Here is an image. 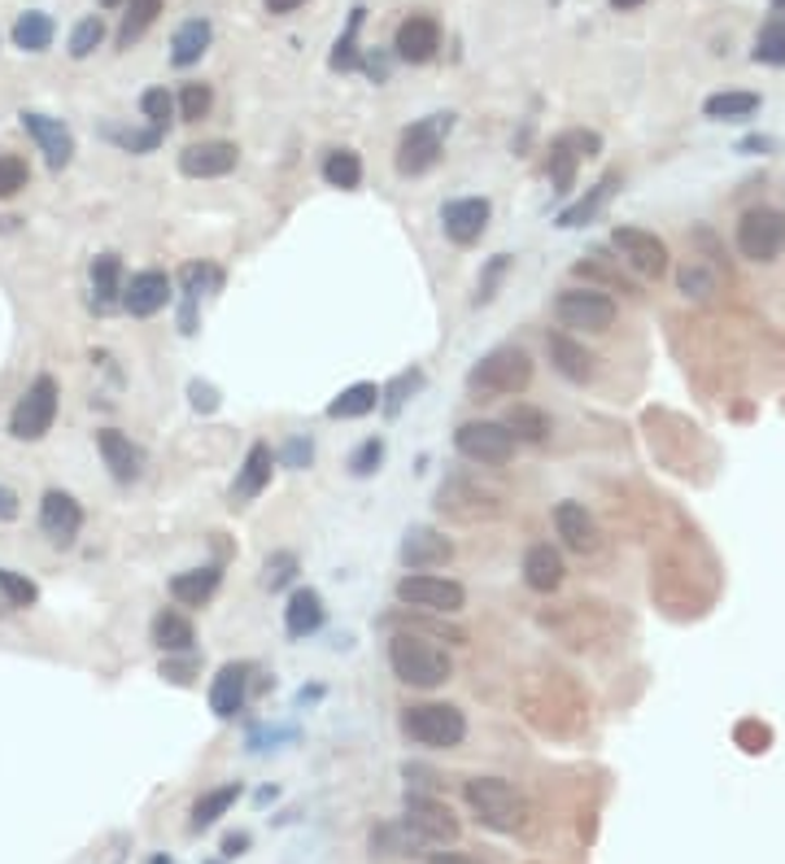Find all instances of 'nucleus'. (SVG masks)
Returning a JSON list of instances; mask_svg holds the SVG:
<instances>
[{
	"instance_id": "f3484780",
	"label": "nucleus",
	"mask_w": 785,
	"mask_h": 864,
	"mask_svg": "<svg viewBox=\"0 0 785 864\" xmlns=\"http://www.w3.org/2000/svg\"><path fill=\"white\" fill-rule=\"evenodd\" d=\"M240 162V149L232 140H201V145H188L179 153V175L188 179H223L232 175Z\"/></svg>"
},
{
	"instance_id": "1a4fd4ad",
	"label": "nucleus",
	"mask_w": 785,
	"mask_h": 864,
	"mask_svg": "<svg viewBox=\"0 0 785 864\" xmlns=\"http://www.w3.org/2000/svg\"><path fill=\"white\" fill-rule=\"evenodd\" d=\"M555 320L572 333H607L615 324V302L598 288H563L555 298Z\"/></svg>"
},
{
	"instance_id": "de8ad7c7",
	"label": "nucleus",
	"mask_w": 785,
	"mask_h": 864,
	"mask_svg": "<svg viewBox=\"0 0 785 864\" xmlns=\"http://www.w3.org/2000/svg\"><path fill=\"white\" fill-rule=\"evenodd\" d=\"M140 114L149 118V127L166 132V127H171V118H175V97H171L166 88H149V92L140 97Z\"/></svg>"
},
{
	"instance_id": "aec40b11",
	"label": "nucleus",
	"mask_w": 785,
	"mask_h": 864,
	"mask_svg": "<svg viewBox=\"0 0 785 864\" xmlns=\"http://www.w3.org/2000/svg\"><path fill=\"white\" fill-rule=\"evenodd\" d=\"M40 528H45L49 541L71 546V541L79 537V528H84V506H79L66 489H49V493L40 498Z\"/></svg>"
},
{
	"instance_id": "4c0bfd02",
	"label": "nucleus",
	"mask_w": 785,
	"mask_h": 864,
	"mask_svg": "<svg viewBox=\"0 0 785 864\" xmlns=\"http://www.w3.org/2000/svg\"><path fill=\"white\" fill-rule=\"evenodd\" d=\"M14 45H18L23 53H45V49L53 45V18L40 14V10L23 14V18L14 23Z\"/></svg>"
},
{
	"instance_id": "0eeeda50",
	"label": "nucleus",
	"mask_w": 785,
	"mask_h": 864,
	"mask_svg": "<svg viewBox=\"0 0 785 864\" xmlns=\"http://www.w3.org/2000/svg\"><path fill=\"white\" fill-rule=\"evenodd\" d=\"M398 603L415 608V612H433V616H454L468 603V590L450 576H433V572H407L398 581Z\"/></svg>"
},
{
	"instance_id": "6ab92c4d",
	"label": "nucleus",
	"mask_w": 785,
	"mask_h": 864,
	"mask_svg": "<svg viewBox=\"0 0 785 864\" xmlns=\"http://www.w3.org/2000/svg\"><path fill=\"white\" fill-rule=\"evenodd\" d=\"M437 49H441V27H437V18L411 14V18L398 23V36H392V53H398L402 62L424 66V62L437 58Z\"/></svg>"
},
{
	"instance_id": "5701e85b",
	"label": "nucleus",
	"mask_w": 785,
	"mask_h": 864,
	"mask_svg": "<svg viewBox=\"0 0 785 864\" xmlns=\"http://www.w3.org/2000/svg\"><path fill=\"white\" fill-rule=\"evenodd\" d=\"M555 533H559L563 546L576 550V554H594V550L602 546V533H598L594 515L585 511V502H559V506H555Z\"/></svg>"
},
{
	"instance_id": "6e6552de",
	"label": "nucleus",
	"mask_w": 785,
	"mask_h": 864,
	"mask_svg": "<svg viewBox=\"0 0 785 864\" xmlns=\"http://www.w3.org/2000/svg\"><path fill=\"white\" fill-rule=\"evenodd\" d=\"M515 446L520 441L511 437V428L494 424V420H468V424L454 428V450L468 463H476V467H502V463H511Z\"/></svg>"
},
{
	"instance_id": "0e129e2a",
	"label": "nucleus",
	"mask_w": 785,
	"mask_h": 864,
	"mask_svg": "<svg viewBox=\"0 0 785 864\" xmlns=\"http://www.w3.org/2000/svg\"><path fill=\"white\" fill-rule=\"evenodd\" d=\"M637 5H646V0H611V10H620V14H624V10H637Z\"/></svg>"
},
{
	"instance_id": "f257e3e1",
	"label": "nucleus",
	"mask_w": 785,
	"mask_h": 864,
	"mask_svg": "<svg viewBox=\"0 0 785 864\" xmlns=\"http://www.w3.org/2000/svg\"><path fill=\"white\" fill-rule=\"evenodd\" d=\"M388 668H392V677L415 686V690H437V686H446L454 677L450 655L433 638L411 634V629L388 638Z\"/></svg>"
},
{
	"instance_id": "a211bd4d",
	"label": "nucleus",
	"mask_w": 785,
	"mask_h": 864,
	"mask_svg": "<svg viewBox=\"0 0 785 864\" xmlns=\"http://www.w3.org/2000/svg\"><path fill=\"white\" fill-rule=\"evenodd\" d=\"M454 559V541L428 524H411L402 533V563L411 572H433V567H446Z\"/></svg>"
},
{
	"instance_id": "f03ea898",
	"label": "nucleus",
	"mask_w": 785,
	"mask_h": 864,
	"mask_svg": "<svg viewBox=\"0 0 785 864\" xmlns=\"http://www.w3.org/2000/svg\"><path fill=\"white\" fill-rule=\"evenodd\" d=\"M528 385H533V359L520 346H498L468 372V389L476 398H515Z\"/></svg>"
},
{
	"instance_id": "b1692460",
	"label": "nucleus",
	"mask_w": 785,
	"mask_h": 864,
	"mask_svg": "<svg viewBox=\"0 0 785 864\" xmlns=\"http://www.w3.org/2000/svg\"><path fill=\"white\" fill-rule=\"evenodd\" d=\"M249 664H223L210 681V712L219 721H232L236 712H245V699H249Z\"/></svg>"
},
{
	"instance_id": "864d4df0",
	"label": "nucleus",
	"mask_w": 785,
	"mask_h": 864,
	"mask_svg": "<svg viewBox=\"0 0 785 864\" xmlns=\"http://www.w3.org/2000/svg\"><path fill=\"white\" fill-rule=\"evenodd\" d=\"M279 463H284V467H297V472H301V467H310V463H314V441H310V437H301V433H297V437H288V446H284Z\"/></svg>"
},
{
	"instance_id": "c85d7f7f",
	"label": "nucleus",
	"mask_w": 785,
	"mask_h": 864,
	"mask_svg": "<svg viewBox=\"0 0 785 864\" xmlns=\"http://www.w3.org/2000/svg\"><path fill=\"white\" fill-rule=\"evenodd\" d=\"M219 581H223V567L219 563H205V567H188L171 581V599L184 603V608H205L214 594H219Z\"/></svg>"
},
{
	"instance_id": "4be33fe9",
	"label": "nucleus",
	"mask_w": 785,
	"mask_h": 864,
	"mask_svg": "<svg viewBox=\"0 0 785 864\" xmlns=\"http://www.w3.org/2000/svg\"><path fill=\"white\" fill-rule=\"evenodd\" d=\"M271 472H275V450L266 441H253L245 463H240V472H236V480H232V506L253 502L271 485Z\"/></svg>"
},
{
	"instance_id": "ddd939ff",
	"label": "nucleus",
	"mask_w": 785,
	"mask_h": 864,
	"mask_svg": "<svg viewBox=\"0 0 785 864\" xmlns=\"http://www.w3.org/2000/svg\"><path fill=\"white\" fill-rule=\"evenodd\" d=\"M611 245H615V253L624 258V266H633L637 275L659 279V275L668 271V245H663L655 231H641V227H615V231H611Z\"/></svg>"
},
{
	"instance_id": "3c124183",
	"label": "nucleus",
	"mask_w": 785,
	"mask_h": 864,
	"mask_svg": "<svg viewBox=\"0 0 785 864\" xmlns=\"http://www.w3.org/2000/svg\"><path fill=\"white\" fill-rule=\"evenodd\" d=\"M27 179H32V171H27V162H23L18 153H0V201L14 197V192H23Z\"/></svg>"
},
{
	"instance_id": "4468645a",
	"label": "nucleus",
	"mask_w": 785,
	"mask_h": 864,
	"mask_svg": "<svg viewBox=\"0 0 785 864\" xmlns=\"http://www.w3.org/2000/svg\"><path fill=\"white\" fill-rule=\"evenodd\" d=\"M18 118H23V132L40 145L45 162H49L53 171H66L71 158H75V132H71L62 118H49V114H40V110H23Z\"/></svg>"
},
{
	"instance_id": "4d7b16f0",
	"label": "nucleus",
	"mask_w": 785,
	"mask_h": 864,
	"mask_svg": "<svg viewBox=\"0 0 785 864\" xmlns=\"http://www.w3.org/2000/svg\"><path fill=\"white\" fill-rule=\"evenodd\" d=\"M188 398H192V411H201V415H214V411H219V389L205 385V380H192V385H188Z\"/></svg>"
},
{
	"instance_id": "6e6d98bb",
	"label": "nucleus",
	"mask_w": 785,
	"mask_h": 864,
	"mask_svg": "<svg viewBox=\"0 0 785 864\" xmlns=\"http://www.w3.org/2000/svg\"><path fill=\"white\" fill-rule=\"evenodd\" d=\"M507 266H511V258H507V253H498V258L485 266V275H481V293H476V302H481V306L494 298V288H498V279L507 275Z\"/></svg>"
},
{
	"instance_id": "58836bf2",
	"label": "nucleus",
	"mask_w": 785,
	"mask_h": 864,
	"mask_svg": "<svg viewBox=\"0 0 785 864\" xmlns=\"http://www.w3.org/2000/svg\"><path fill=\"white\" fill-rule=\"evenodd\" d=\"M362 18H366V10L353 5V10H349V23H345V32H340V40L332 45V58H327L332 71H353V66H358V32H362Z\"/></svg>"
},
{
	"instance_id": "13d9d810",
	"label": "nucleus",
	"mask_w": 785,
	"mask_h": 864,
	"mask_svg": "<svg viewBox=\"0 0 785 864\" xmlns=\"http://www.w3.org/2000/svg\"><path fill=\"white\" fill-rule=\"evenodd\" d=\"M681 288H685V293H694V298H707L711 293V275L698 271V266H685L681 271Z\"/></svg>"
},
{
	"instance_id": "2eb2a0df",
	"label": "nucleus",
	"mask_w": 785,
	"mask_h": 864,
	"mask_svg": "<svg viewBox=\"0 0 785 864\" xmlns=\"http://www.w3.org/2000/svg\"><path fill=\"white\" fill-rule=\"evenodd\" d=\"M598 149H602L598 132H563V136H555L550 140V179H555V192H572L581 158H594Z\"/></svg>"
},
{
	"instance_id": "393cba45",
	"label": "nucleus",
	"mask_w": 785,
	"mask_h": 864,
	"mask_svg": "<svg viewBox=\"0 0 785 864\" xmlns=\"http://www.w3.org/2000/svg\"><path fill=\"white\" fill-rule=\"evenodd\" d=\"M123 306V258L119 253H97L92 258V311L110 315Z\"/></svg>"
},
{
	"instance_id": "338daca9",
	"label": "nucleus",
	"mask_w": 785,
	"mask_h": 864,
	"mask_svg": "<svg viewBox=\"0 0 785 864\" xmlns=\"http://www.w3.org/2000/svg\"><path fill=\"white\" fill-rule=\"evenodd\" d=\"M149 864H171V860H166V855H153V860H149Z\"/></svg>"
},
{
	"instance_id": "c756f323",
	"label": "nucleus",
	"mask_w": 785,
	"mask_h": 864,
	"mask_svg": "<svg viewBox=\"0 0 785 864\" xmlns=\"http://www.w3.org/2000/svg\"><path fill=\"white\" fill-rule=\"evenodd\" d=\"M210 40H214L210 18H188V23H179V27H175V36H171V62H175L179 71L197 66V62L205 58Z\"/></svg>"
},
{
	"instance_id": "412c9836",
	"label": "nucleus",
	"mask_w": 785,
	"mask_h": 864,
	"mask_svg": "<svg viewBox=\"0 0 785 864\" xmlns=\"http://www.w3.org/2000/svg\"><path fill=\"white\" fill-rule=\"evenodd\" d=\"M97 450H101V459H105V467H110V476H114L119 485L140 480V472H145V450H140L127 433L101 428V433H97Z\"/></svg>"
},
{
	"instance_id": "79ce46f5",
	"label": "nucleus",
	"mask_w": 785,
	"mask_h": 864,
	"mask_svg": "<svg viewBox=\"0 0 785 864\" xmlns=\"http://www.w3.org/2000/svg\"><path fill=\"white\" fill-rule=\"evenodd\" d=\"M101 136L110 140V145H119L123 153H153L158 145H162V132L158 127H101Z\"/></svg>"
},
{
	"instance_id": "473e14b6",
	"label": "nucleus",
	"mask_w": 785,
	"mask_h": 864,
	"mask_svg": "<svg viewBox=\"0 0 785 864\" xmlns=\"http://www.w3.org/2000/svg\"><path fill=\"white\" fill-rule=\"evenodd\" d=\"M236 799H240V781H227V786L205 790V794L192 803V834H201V829H210L219 816H227Z\"/></svg>"
},
{
	"instance_id": "e433bc0d",
	"label": "nucleus",
	"mask_w": 785,
	"mask_h": 864,
	"mask_svg": "<svg viewBox=\"0 0 785 864\" xmlns=\"http://www.w3.org/2000/svg\"><path fill=\"white\" fill-rule=\"evenodd\" d=\"M162 14V0H127V14H123V27H119V49H132Z\"/></svg>"
},
{
	"instance_id": "72a5a7b5",
	"label": "nucleus",
	"mask_w": 785,
	"mask_h": 864,
	"mask_svg": "<svg viewBox=\"0 0 785 864\" xmlns=\"http://www.w3.org/2000/svg\"><path fill=\"white\" fill-rule=\"evenodd\" d=\"M507 428H511V437L515 441H528V446H541L546 437H550V415L546 411H537V406H528V402H515L511 411H507V420H502Z\"/></svg>"
},
{
	"instance_id": "49530a36",
	"label": "nucleus",
	"mask_w": 785,
	"mask_h": 864,
	"mask_svg": "<svg viewBox=\"0 0 785 864\" xmlns=\"http://www.w3.org/2000/svg\"><path fill=\"white\" fill-rule=\"evenodd\" d=\"M179 118L184 123H201L205 114H210V105H214V88L210 84H184V92H179Z\"/></svg>"
},
{
	"instance_id": "7ed1b4c3",
	"label": "nucleus",
	"mask_w": 785,
	"mask_h": 864,
	"mask_svg": "<svg viewBox=\"0 0 785 864\" xmlns=\"http://www.w3.org/2000/svg\"><path fill=\"white\" fill-rule=\"evenodd\" d=\"M450 132H454V114H450V110L411 123V127L402 132V140H398V158H392L398 175L415 179V175L433 171V166L441 162V153H446V136H450Z\"/></svg>"
},
{
	"instance_id": "052dcab7",
	"label": "nucleus",
	"mask_w": 785,
	"mask_h": 864,
	"mask_svg": "<svg viewBox=\"0 0 785 864\" xmlns=\"http://www.w3.org/2000/svg\"><path fill=\"white\" fill-rule=\"evenodd\" d=\"M245 847H249V834H227L223 838V855H245Z\"/></svg>"
},
{
	"instance_id": "ea45409f",
	"label": "nucleus",
	"mask_w": 785,
	"mask_h": 864,
	"mask_svg": "<svg viewBox=\"0 0 785 864\" xmlns=\"http://www.w3.org/2000/svg\"><path fill=\"white\" fill-rule=\"evenodd\" d=\"M615 184H620L615 175H607L602 184H594V192H589V197H581L576 205H568V210L559 214V227H585V223H589V218H594V214L607 205V197L615 192Z\"/></svg>"
},
{
	"instance_id": "c9c22d12",
	"label": "nucleus",
	"mask_w": 785,
	"mask_h": 864,
	"mask_svg": "<svg viewBox=\"0 0 785 864\" xmlns=\"http://www.w3.org/2000/svg\"><path fill=\"white\" fill-rule=\"evenodd\" d=\"M759 110V97L755 92H715L702 101V114L715 118V123H737V118H750Z\"/></svg>"
},
{
	"instance_id": "9d476101",
	"label": "nucleus",
	"mask_w": 785,
	"mask_h": 864,
	"mask_svg": "<svg viewBox=\"0 0 785 864\" xmlns=\"http://www.w3.org/2000/svg\"><path fill=\"white\" fill-rule=\"evenodd\" d=\"M737 249L750 262H776L785 253V214L772 205L746 210L737 223Z\"/></svg>"
},
{
	"instance_id": "cd10ccee",
	"label": "nucleus",
	"mask_w": 785,
	"mask_h": 864,
	"mask_svg": "<svg viewBox=\"0 0 785 864\" xmlns=\"http://www.w3.org/2000/svg\"><path fill=\"white\" fill-rule=\"evenodd\" d=\"M323 621H327V608H323L319 590H292V594H288V608H284V634H288L292 642H301V638L319 634V629H323Z\"/></svg>"
},
{
	"instance_id": "a878e982",
	"label": "nucleus",
	"mask_w": 785,
	"mask_h": 864,
	"mask_svg": "<svg viewBox=\"0 0 785 864\" xmlns=\"http://www.w3.org/2000/svg\"><path fill=\"white\" fill-rule=\"evenodd\" d=\"M563 554L550 546V541H537V546H528V554H524V581H528V590H537V594H555L559 586H563Z\"/></svg>"
},
{
	"instance_id": "5fc2aeb1",
	"label": "nucleus",
	"mask_w": 785,
	"mask_h": 864,
	"mask_svg": "<svg viewBox=\"0 0 785 864\" xmlns=\"http://www.w3.org/2000/svg\"><path fill=\"white\" fill-rule=\"evenodd\" d=\"M192 673H197V655H192V651H188V655H166V660H162V677L175 681V686H188Z\"/></svg>"
},
{
	"instance_id": "c03bdc74",
	"label": "nucleus",
	"mask_w": 785,
	"mask_h": 864,
	"mask_svg": "<svg viewBox=\"0 0 785 864\" xmlns=\"http://www.w3.org/2000/svg\"><path fill=\"white\" fill-rule=\"evenodd\" d=\"M0 594H5L10 608H36L40 603V586L14 567H0Z\"/></svg>"
},
{
	"instance_id": "603ef678",
	"label": "nucleus",
	"mask_w": 785,
	"mask_h": 864,
	"mask_svg": "<svg viewBox=\"0 0 785 864\" xmlns=\"http://www.w3.org/2000/svg\"><path fill=\"white\" fill-rule=\"evenodd\" d=\"M379 463H384V437H366V441L349 454V472H353V476H375Z\"/></svg>"
},
{
	"instance_id": "dca6fc26",
	"label": "nucleus",
	"mask_w": 785,
	"mask_h": 864,
	"mask_svg": "<svg viewBox=\"0 0 785 864\" xmlns=\"http://www.w3.org/2000/svg\"><path fill=\"white\" fill-rule=\"evenodd\" d=\"M489 218H494L489 197H454L441 205V227L454 245H476L489 231Z\"/></svg>"
},
{
	"instance_id": "09e8293b",
	"label": "nucleus",
	"mask_w": 785,
	"mask_h": 864,
	"mask_svg": "<svg viewBox=\"0 0 785 864\" xmlns=\"http://www.w3.org/2000/svg\"><path fill=\"white\" fill-rule=\"evenodd\" d=\"M420 385H424V372H402L388 389H379V406H384V415H398V411H402V402H407Z\"/></svg>"
},
{
	"instance_id": "bb28decb",
	"label": "nucleus",
	"mask_w": 785,
	"mask_h": 864,
	"mask_svg": "<svg viewBox=\"0 0 785 864\" xmlns=\"http://www.w3.org/2000/svg\"><path fill=\"white\" fill-rule=\"evenodd\" d=\"M546 354H550L555 372H559V376H568L572 385L594 380V354H589L581 341H572L568 333H550V337H546Z\"/></svg>"
},
{
	"instance_id": "69168bd1",
	"label": "nucleus",
	"mask_w": 785,
	"mask_h": 864,
	"mask_svg": "<svg viewBox=\"0 0 785 864\" xmlns=\"http://www.w3.org/2000/svg\"><path fill=\"white\" fill-rule=\"evenodd\" d=\"M101 5H105V10H114V5H123V0H101Z\"/></svg>"
},
{
	"instance_id": "bf43d9fd",
	"label": "nucleus",
	"mask_w": 785,
	"mask_h": 864,
	"mask_svg": "<svg viewBox=\"0 0 785 864\" xmlns=\"http://www.w3.org/2000/svg\"><path fill=\"white\" fill-rule=\"evenodd\" d=\"M18 493L10 489V485H0V524H10V519H18Z\"/></svg>"
},
{
	"instance_id": "a19ab883",
	"label": "nucleus",
	"mask_w": 785,
	"mask_h": 864,
	"mask_svg": "<svg viewBox=\"0 0 785 864\" xmlns=\"http://www.w3.org/2000/svg\"><path fill=\"white\" fill-rule=\"evenodd\" d=\"M297 572H301V559H297L292 550H275V554L262 563V590H271V594L288 590V586L297 581Z\"/></svg>"
},
{
	"instance_id": "774afa93",
	"label": "nucleus",
	"mask_w": 785,
	"mask_h": 864,
	"mask_svg": "<svg viewBox=\"0 0 785 864\" xmlns=\"http://www.w3.org/2000/svg\"><path fill=\"white\" fill-rule=\"evenodd\" d=\"M772 5H776V14H785V0H772Z\"/></svg>"
},
{
	"instance_id": "423d86ee",
	"label": "nucleus",
	"mask_w": 785,
	"mask_h": 864,
	"mask_svg": "<svg viewBox=\"0 0 785 864\" xmlns=\"http://www.w3.org/2000/svg\"><path fill=\"white\" fill-rule=\"evenodd\" d=\"M58 402H62V389L53 376H36L32 389L18 398L14 415H10V437L14 441H40L49 437L53 420H58Z\"/></svg>"
},
{
	"instance_id": "f704fd0d",
	"label": "nucleus",
	"mask_w": 785,
	"mask_h": 864,
	"mask_svg": "<svg viewBox=\"0 0 785 864\" xmlns=\"http://www.w3.org/2000/svg\"><path fill=\"white\" fill-rule=\"evenodd\" d=\"M323 179L340 192H353L362 184V158L353 149H327L323 153Z\"/></svg>"
},
{
	"instance_id": "8fccbe9b",
	"label": "nucleus",
	"mask_w": 785,
	"mask_h": 864,
	"mask_svg": "<svg viewBox=\"0 0 785 864\" xmlns=\"http://www.w3.org/2000/svg\"><path fill=\"white\" fill-rule=\"evenodd\" d=\"M101 40H105V23H101L97 14H92V18H84V23L71 32V58H79V62H84V58H92Z\"/></svg>"
},
{
	"instance_id": "e2e57ef3",
	"label": "nucleus",
	"mask_w": 785,
	"mask_h": 864,
	"mask_svg": "<svg viewBox=\"0 0 785 864\" xmlns=\"http://www.w3.org/2000/svg\"><path fill=\"white\" fill-rule=\"evenodd\" d=\"M266 14H292L297 5H306V0H262Z\"/></svg>"
},
{
	"instance_id": "680f3d73",
	"label": "nucleus",
	"mask_w": 785,
	"mask_h": 864,
	"mask_svg": "<svg viewBox=\"0 0 785 864\" xmlns=\"http://www.w3.org/2000/svg\"><path fill=\"white\" fill-rule=\"evenodd\" d=\"M433 864H481V860H472V855H463V851H437Z\"/></svg>"
},
{
	"instance_id": "7c9ffc66",
	"label": "nucleus",
	"mask_w": 785,
	"mask_h": 864,
	"mask_svg": "<svg viewBox=\"0 0 785 864\" xmlns=\"http://www.w3.org/2000/svg\"><path fill=\"white\" fill-rule=\"evenodd\" d=\"M375 406H379V385L358 380V385L340 389V393L327 402V420H362V415H371Z\"/></svg>"
},
{
	"instance_id": "2f4dec72",
	"label": "nucleus",
	"mask_w": 785,
	"mask_h": 864,
	"mask_svg": "<svg viewBox=\"0 0 785 864\" xmlns=\"http://www.w3.org/2000/svg\"><path fill=\"white\" fill-rule=\"evenodd\" d=\"M153 642H158V651H166V655H188L192 642H197V634H192L188 616H179V612L166 608V612L153 616Z\"/></svg>"
},
{
	"instance_id": "a18cd8bd",
	"label": "nucleus",
	"mask_w": 785,
	"mask_h": 864,
	"mask_svg": "<svg viewBox=\"0 0 785 864\" xmlns=\"http://www.w3.org/2000/svg\"><path fill=\"white\" fill-rule=\"evenodd\" d=\"M179 284H184V302H201L205 288H219L223 284V271L210 266V262H188L179 271Z\"/></svg>"
},
{
	"instance_id": "37998d69",
	"label": "nucleus",
	"mask_w": 785,
	"mask_h": 864,
	"mask_svg": "<svg viewBox=\"0 0 785 864\" xmlns=\"http://www.w3.org/2000/svg\"><path fill=\"white\" fill-rule=\"evenodd\" d=\"M755 62L763 66H785V18H772L755 36Z\"/></svg>"
},
{
	"instance_id": "f8f14e48",
	"label": "nucleus",
	"mask_w": 785,
	"mask_h": 864,
	"mask_svg": "<svg viewBox=\"0 0 785 864\" xmlns=\"http://www.w3.org/2000/svg\"><path fill=\"white\" fill-rule=\"evenodd\" d=\"M171 298H175V279L166 271H136L132 279H123V311L132 320H153L158 311H166Z\"/></svg>"
},
{
	"instance_id": "39448f33",
	"label": "nucleus",
	"mask_w": 785,
	"mask_h": 864,
	"mask_svg": "<svg viewBox=\"0 0 785 864\" xmlns=\"http://www.w3.org/2000/svg\"><path fill=\"white\" fill-rule=\"evenodd\" d=\"M463 799L476 812V821L498 834H511L524 821V803L507 777H472V781H463Z\"/></svg>"
},
{
	"instance_id": "9b49d317",
	"label": "nucleus",
	"mask_w": 785,
	"mask_h": 864,
	"mask_svg": "<svg viewBox=\"0 0 785 864\" xmlns=\"http://www.w3.org/2000/svg\"><path fill=\"white\" fill-rule=\"evenodd\" d=\"M402 825L415 834L420 847H450L459 842V816L437 803L433 794H407V812H402Z\"/></svg>"
},
{
	"instance_id": "20e7f679",
	"label": "nucleus",
	"mask_w": 785,
	"mask_h": 864,
	"mask_svg": "<svg viewBox=\"0 0 785 864\" xmlns=\"http://www.w3.org/2000/svg\"><path fill=\"white\" fill-rule=\"evenodd\" d=\"M402 734L433 751H454L468 738V716L454 703H415L402 712Z\"/></svg>"
}]
</instances>
